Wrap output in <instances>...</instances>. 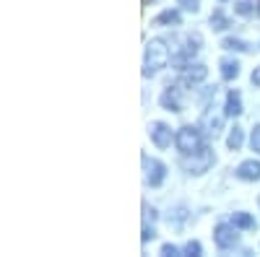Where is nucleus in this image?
<instances>
[{
    "label": "nucleus",
    "instance_id": "obj_6",
    "mask_svg": "<svg viewBox=\"0 0 260 257\" xmlns=\"http://www.w3.org/2000/svg\"><path fill=\"white\" fill-rule=\"evenodd\" d=\"M143 166H146V182L151 187H159L167 177V166L156 159H148V156H143Z\"/></svg>",
    "mask_w": 260,
    "mask_h": 257
},
{
    "label": "nucleus",
    "instance_id": "obj_2",
    "mask_svg": "<svg viewBox=\"0 0 260 257\" xmlns=\"http://www.w3.org/2000/svg\"><path fill=\"white\" fill-rule=\"evenodd\" d=\"M169 52H172V60L177 65H187L192 60V55L201 50V34H182V36H172L169 42Z\"/></svg>",
    "mask_w": 260,
    "mask_h": 257
},
{
    "label": "nucleus",
    "instance_id": "obj_24",
    "mask_svg": "<svg viewBox=\"0 0 260 257\" xmlns=\"http://www.w3.org/2000/svg\"><path fill=\"white\" fill-rule=\"evenodd\" d=\"M252 83L260 89V68H255V70H252Z\"/></svg>",
    "mask_w": 260,
    "mask_h": 257
},
{
    "label": "nucleus",
    "instance_id": "obj_16",
    "mask_svg": "<svg viewBox=\"0 0 260 257\" xmlns=\"http://www.w3.org/2000/svg\"><path fill=\"white\" fill-rule=\"evenodd\" d=\"M232 224L237 229H255V218L250 213H232Z\"/></svg>",
    "mask_w": 260,
    "mask_h": 257
},
{
    "label": "nucleus",
    "instance_id": "obj_19",
    "mask_svg": "<svg viewBox=\"0 0 260 257\" xmlns=\"http://www.w3.org/2000/svg\"><path fill=\"white\" fill-rule=\"evenodd\" d=\"M234 11L237 13H240V16H252V6H250V0H237V3H234Z\"/></svg>",
    "mask_w": 260,
    "mask_h": 257
},
{
    "label": "nucleus",
    "instance_id": "obj_1",
    "mask_svg": "<svg viewBox=\"0 0 260 257\" xmlns=\"http://www.w3.org/2000/svg\"><path fill=\"white\" fill-rule=\"evenodd\" d=\"M172 52H169V45L164 39H151L146 45V60H143V76H154L159 73L161 68H167Z\"/></svg>",
    "mask_w": 260,
    "mask_h": 257
},
{
    "label": "nucleus",
    "instance_id": "obj_12",
    "mask_svg": "<svg viewBox=\"0 0 260 257\" xmlns=\"http://www.w3.org/2000/svg\"><path fill=\"white\" fill-rule=\"evenodd\" d=\"M226 115L229 117L242 115V96H240V91H229L226 94Z\"/></svg>",
    "mask_w": 260,
    "mask_h": 257
},
{
    "label": "nucleus",
    "instance_id": "obj_21",
    "mask_svg": "<svg viewBox=\"0 0 260 257\" xmlns=\"http://www.w3.org/2000/svg\"><path fill=\"white\" fill-rule=\"evenodd\" d=\"M250 145H252V151H257V154H260V125H255L252 138H250Z\"/></svg>",
    "mask_w": 260,
    "mask_h": 257
},
{
    "label": "nucleus",
    "instance_id": "obj_13",
    "mask_svg": "<svg viewBox=\"0 0 260 257\" xmlns=\"http://www.w3.org/2000/svg\"><path fill=\"white\" fill-rule=\"evenodd\" d=\"M219 65H221V78H224V81H232V78L240 76V62L232 60V57H224Z\"/></svg>",
    "mask_w": 260,
    "mask_h": 257
},
{
    "label": "nucleus",
    "instance_id": "obj_7",
    "mask_svg": "<svg viewBox=\"0 0 260 257\" xmlns=\"http://www.w3.org/2000/svg\"><path fill=\"white\" fill-rule=\"evenodd\" d=\"M159 101H161L164 109H169V112H180V109H182V89H180V86H167Z\"/></svg>",
    "mask_w": 260,
    "mask_h": 257
},
{
    "label": "nucleus",
    "instance_id": "obj_20",
    "mask_svg": "<svg viewBox=\"0 0 260 257\" xmlns=\"http://www.w3.org/2000/svg\"><path fill=\"white\" fill-rule=\"evenodd\" d=\"M182 252H185V254H190V257H198V254L203 252V247H201V242H187Z\"/></svg>",
    "mask_w": 260,
    "mask_h": 257
},
{
    "label": "nucleus",
    "instance_id": "obj_23",
    "mask_svg": "<svg viewBox=\"0 0 260 257\" xmlns=\"http://www.w3.org/2000/svg\"><path fill=\"white\" fill-rule=\"evenodd\" d=\"M161 254H164V257H177L180 249H177L175 244H164V247H161Z\"/></svg>",
    "mask_w": 260,
    "mask_h": 257
},
{
    "label": "nucleus",
    "instance_id": "obj_15",
    "mask_svg": "<svg viewBox=\"0 0 260 257\" xmlns=\"http://www.w3.org/2000/svg\"><path fill=\"white\" fill-rule=\"evenodd\" d=\"M211 26H213L216 31H224V29H229V26H232V21L224 16V11H221V8H216V11L211 13Z\"/></svg>",
    "mask_w": 260,
    "mask_h": 257
},
{
    "label": "nucleus",
    "instance_id": "obj_18",
    "mask_svg": "<svg viewBox=\"0 0 260 257\" xmlns=\"http://www.w3.org/2000/svg\"><path fill=\"white\" fill-rule=\"evenodd\" d=\"M221 47H224V50H234V52H250V50H252L247 42H242V39H232V36L221 42Z\"/></svg>",
    "mask_w": 260,
    "mask_h": 257
},
{
    "label": "nucleus",
    "instance_id": "obj_22",
    "mask_svg": "<svg viewBox=\"0 0 260 257\" xmlns=\"http://www.w3.org/2000/svg\"><path fill=\"white\" fill-rule=\"evenodd\" d=\"M180 6H182V8H187L190 13H198V8H201V0H180Z\"/></svg>",
    "mask_w": 260,
    "mask_h": 257
},
{
    "label": "nucleus",
    "instance_id": "obj_3",
    "mask_svg": "<svg viewBox=\"0 0 260 257\" xmlns=\"http://www.w3.org/2000/svg\"><path fill=\"white\" fill-rule=\"evenodd\" d=\"M182 166L190 171V174H206V171L213 166V151L211 148H201L195 154H185Z\"/></svg>",
    "mask_w": 260,
    "mask_h": 257
},
{
    "label": "nucleus",
    "instance_id": "obj_14",
    "mask_svg": "<svg viewBox=\"0 0 260 257\" xmlns=\"http://www.w3.org/2000/svg\"><path fill=\"white\" fill-rule=\"evenodd\" d=\"M180 24V13L177 11H164L154 18V26H177Z\"/></svg>",
    "mask_w": 260,
    "mask_h": 257
},
{
    "label": "nucleus",
    "instance_id": "obj_9",
    "mask_svg": "<svg viewBox=\"0 0 260 257\" xmlns=\"http://www.w3.org/2000/svg\"><path fill=\"white\" fill-rule=\"evenodd\" d=\"M148 135L159 148H169V143H172V130L164 122H151L148 125Z\"/></svg>",
    "mask_w": 260,
    "mask_h": 257
},
{
    "label": "nucleus",
    "instance_id": "obj_10",
    "mask_svg": "<svg viewBox=\"0 0 260 257\" xmlns=\"http://www.w3.org/2000/svg\"><path fill=\"white\" fill-rule=\"evenodd\" d=\"M206 76H208V68L201 65V62H195V65H185V68H182V83H187V86H195V83L206 81Z\"/></svg>",
    "mask_w": 260,
    "mask_h": 257
},
{
    "label": "nucleus",
    "instance_id": "obj_25",
    "mask_svg": "<svg viewBox=\"0 0 260 257\" xmlns=\"http://www.w3.org/2000/svg\"><path fill=\"white\" fill-rule=\"evenodd\" d=\"M151 3H156V0H143V6H151Z\"/></svg>",
    "mask_w": 260,
    "mask_h": 257
},
{
    "label": "nucleus",
    "instance_id": "obj_17",
    "mask_svg": "<svg viewBox=\"0 0 260 257\" xmlns=\"http://www.w3.org/2000/svg\"><path fill=\"white\" fill-rule=\"evenodd\" d=\"M242 143H245V133H242V127H234V130L229 133V138H226V145L232 148V151H240Z\"/></svg>",
    "mask_w": 260,
    "mask_h": 257
},
{
    "label": "nucleus",
    "instance_id": "obj_11",
    "mask_svg": "<svg viewBox=\"0 0 260 257\" xmlns=\"http://www.w3.org/2000/svg\"><path fill=\"white\" fill-rule=\"evenodd\" d=\"M237 177L245 179V182H255V179H260V161H255V159L242 161L240 166H237Z\"/></svg>",
    "mask_w": 260,
    "mask_h": 257
},
{
    "label": "nucleus",
    "instance_id": "obj_8",
    "mask_svg": "<svg viewBox=\"0 0 260 257\" xmlns=\"http://www.w3.org/2000/svg\"><path fill=\"white\" fill-rule=\"evenodd\" d=\"M213 239H216V244H219L221 249H229V247H234L237 244V229L234 226H226V224H221V226H216V231H213Z\"/></svg>",
    "mask_w": 260,
    "mask_h": 257
},
{
    "label": "nucleus",
    "instance_id": "obj_4",
    "mask_svg": "<svg viewBox=\"0 0 260 257\" xmlns=\"http://www.w3.org/2000/svg\"><path fill=\"white\" fill-rule=\"evenodd\" d=\"M177 148H180V151H182V156L185 154H195V151H201V148H203V138H201V133L198 130H195V127H180V130H177Z\"/></svg>",
    "mask_w": 260,
    "mask_h": 257
},
{
    "label": "nucleus",
    "instance_id": "obj_5",
    "mask_svg": "<svg viewBox=\"0 0 260 257\" xmlns=\"http://www.w3.org/2000/svg\"><path fill=\"white\" fill-rule=\"evenodd\" d=\"M201 125H203L206 135L216 138V135L221 133V127H224V112H221V109H216V106H208V109L203 112V120H201Z\"/></svg>",
    "mask_w": 260,
    "mask_h": 257
}]
</instances>
